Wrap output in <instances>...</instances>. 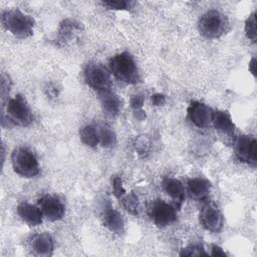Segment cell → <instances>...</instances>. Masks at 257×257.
Instances as JSON below:
<instances>
[{"label": "cell", "mask_w": 257, "mask_h": 257, "mask_svg": "<svg viewBox=\"0 0 257 257\" xmlns=\"http://www.w3.org/2000/svg\"><path fill=\"white\" fill-rule=\"evenodd\" d=\"M108 70L117 80L126 84H137L141 73L135 57L128 51H121L110 57Z\"/></svg>", "instance_id": "obj_1"}, {"label": "cell", "mask_w": 257, "mask_h": 257, "mask_svg": "<svg viewBox=\"0 0 257 257\" xmlns=\"http://www.w3.org/2000/svg\"><path fill=\"white\" fill-rule=\"evenodd\" d=\"M1 22L4 28L17 38H28L33 34L34 19L19 9H8L2 12Z\"/></svg>", "instance_id": "obj_2"}, {"label": "cell", "mask_w": 257, "mask_h": 257, "mask_svg": "<svg viewBox=\"0 0 257 257\" xmlns=\"http://www.w3.org/2000/svg\"><path fill=\"white\" fill-rule=\"evenodd\" d=\"M228 17L217 9L207 10L198 21L199 32L206 38L216 39L223 36L229 29Z\"/></svg>", "instance_id": "obj_3"}, {"label": "cell", "mask_w": 257, "mask_h": 257, "mask_svg": "<svg viewBox=\"0 0 257 257\" xmlns=\"http://www.w3.org/2000/svg\"><path fill=\"white\" fill-rule=\"evenodd\" d=\"M14 172L22 178H33L40 172L38 159L33 151L26 147H18L11 154Z\"/></svg>", "instance_id": "obj_4"}, {"label": "cell", "mask_w": 257, "mask_h": 257, "mask_svg": "<svg viewBox=\"0 0 257 257\" xmlns=\"http://www.w3.org/2000/svg\"><path fill=\"white\" fill-rule=\"evenodd\" d=\"M5 115L9 122L21 127L29 126L34 119L32 109L22 94L7 99Z\"/></svg>", "instance_id": "obj_5"}, {"label": "cell", "mask_w": 257, "mask_h": 257, "mask_svg": "<svg viewBox=\"0 0 257 257\" xmlns=\"http://www.w3.org/2000/svg\"><path fill=\"white\" fill-rule=\"evenodd\" d=\"M85 83L97 94L111 90L112 80L109 70L96 61L88 62L83 70Z\"/></svg>", "instance_id": "obj_6"}, {"label": "cell", "mask_w": 257, "mask_h": 257, "mask_svg": "<svg viewBox=\"0 0 257 257\" xmlns=\"http://www.w3.org/2000/svg\"><path fill=\"white\" fill-rule=\"evenodd\" d=\"M83 32V25L79 21L73 18H65L59 23L55 41L59 46H70L81 40Z\"/></svg>", "instance_id": "obj_7"}, {"label": "cell", "mask_w": 257, "mask_h": 257, "mask_svg": "<svg viewBox=\"0 0 257 257\" xmlns=\"http://www.w3.org/2000/svg\"><path fill=\"white\" fill-rule=\"evenodd\" d=\"M177 207L164 200H155L149 208V216L158 227H167L177 220Z\"/></svg>", "instance_id": "obj_8"}, {"label": "cell", "mask_w": 257, "mask_h": 257, "mask_svg": "<svg viewBox=\"0 0 257 257\" xmlns=\"http://www.w3.org/2000/svg\"><path fill=\"white\" fill-rule=\"evenodd\" d=\"M200 224L211 233H220L224 227V217L219 207L212 201H204L201 208Z\"/></svg>", "instance_id": "obj_9"}, {"label": "cell", "mask_w": 257, "mask_h": 257, "mask_svg": "<svg viewBox=\"0 0 257 257\" xmlns=\"http://www.w3.org/2000/svg\"><path fill=\"white\" fill-rule=\"evenodd\" d=\"M234 151L237 159L249 166H256L257 142L256 138L250 135L239 136L234 144Z\"/></svg>", "instance_id": "obj_10"}, {"label": "cell", "mask_w": 257, "mask_h": 257, "mask_svg": "<svg viewBox=\"0 0 257 257\" xmlns=\"http://www.w3.org/2000/svg\"><path fill=\"white\" fill-rule=\"evenodd\" d=\"M43 218L50 222H56L63 218L65 214V206L62 201L53 195L45 194L41 196L37 201Z\"/></svg>", "instance_id": "obj_11"}, {"label": "cell", "mask_w": 257, "mask_h": 257, "mask_svg": "<svg viewBox=\"0 0 257 257\" xmlns=\"http://www.w3.org/2000/svg\"><path fill=\"white\" fill-rule=\"evenodd\" d=\"M187 114L190 121L197 127L206 128L212 124L213 109L204 102L191 101L187 108Z\"/></svg>", "instance_id": "obj_12"}, {"label": "cell", "mask_w": 257, "mask_h": 257, "mask_svg": "<svg viewBox=\"0 0 257 257\" xmlns=\"http://www.w3.org/2000/svg\"><path fill=\"white\" fill-rule=\"evenodd\" d=\"M101 220H102L103 226L107 230H109L111 233H114L117 235H121L122 233H124V230H125L124 219L122 215L112 207L108 206L102 210Z\"/></svg>", "instance_id": "obj_13"}, {"label": "cell", "mask_w": 257, "mask_h": 257, "mask_svg": "<svg viewBox=\"0 0 257 257\" xmlns=\"http://www.w3.org/2000/svg\"><path fill=\"white\" fill-rule=\"evenodd\" d=\"M188 193L194 200L206 201L211 193L212 185L211 182L203 177L191 178L187 182Z\"/></svg>", "instance_id": "obj_14"}, {"label": "cell", "mask_w": 257, "mask_h": 257, "mask_svg": "<svg viewBox=\"0 0 257 257\" xmlns=\"http://www.w3.org/2000/svg\"><path fill=\"white\" fill-rule=\"evenodd\" d=\"M19 218L28 226L35 227L41 224L43 215L37 205L30 204L28 202H21L16 209Z\"/></svg>", "instance_id": "obj_15"}, {"label": "cell", "mask_w": 257, "mask_h": 257, "mask_svg": "<svg viewBox=\"0 0 257 257\" xmlns=\"http://www.w3.org/2000/svg\"><path fill=\"white\" fill-rule=\"evenodd\" d=\"M30 248L37 256H50L54 250V240L48 232L38 233L31 238Z\"/></svg>", "instance_id": "obj_16"}, {"label": "cell", "mask_w": 257, "mask_h": 257, "mask_svg": "<svg viewBox=\"0 0 257 257\" xmlns=\"http://www.w3.org/2000/svg\"><path fill=\"white\" fill-rule=\"evenodd\" d=\"M163 189L165 193L174 201L175 206L179 209L185 201V187L183 183L172 177H165L163 179Z\"/></svg>", "instance_id": "obj_17"}, {"label": "cell", "mask_w": 257, "mask_h": 257, "mask_svg": "<svg viewBox=\"0 0 257 257\" xmlns=\"http://www.w3.org/2000/svg\"><path fill=\"white\" fill-rule=\"evenodd\" d=\"M100 105L103 113L107 116H117L122 109V100L112 90L104 91L98 94Z\"/></svg>", "instance_id": "obj_18"}, {"label": "cell", "mask_w": 257, "mask_h": 257, "mask_svg": "<svg viewBox=\"0 0 257 257\" xmlns=\"http://www.w3.org/2000/svg\"><path fill=\"white\" fill-rule=\"evenodd\" d=\"M212 125L215 127L216 131L223 135H234L235 124L233 122L231 115L225 110H213Z\"/></svg>", "instance_id": "obj_19"}, {"label": "cell", "mask_w": 257, "mask_h": 257, "mask_svg": "<svg viewBox=\"0 0 257 257\" xmlns=\"http://www.w3.org/2000/svg\"><path fill=\"white\" fill-rule=\"evenodd\" d=\"M79 138L82 144H84L87 147H96L99 145V139H98V130L97 127L91 125V124H85L79 130Z\"/></svg>", "instance_id": "obj_20"}, {"label": "cell", "mask_w": 257, "mask_h": 257, "mask_svg": "<svg viewBox=\"0 0 257 257\" xmlns=\"http://www.w3.org/2000/svg\"><path fill=\"white\" fill-rule=\"evenodd\" d=\"M98 130V139H99V145L103 148L109 149L116 145L117 138L115 132L106 124L100 125L97 127Z\"/></svg>", "instance_id": "obj_21"}, {"label": "cell", "mask_w": 257, "mask_h": 257, "mask_svg": "<svg viewBox=\"0 0 257 257\" xmlns=\"http://www.w3.org/2000/svg\"><path fill=\"white\" fill-rule=\"evenodd\" d=\"M119 202L121 203L122 207L132 215L137 216L140 214V202L138 196L131 192V193H125L120 199Z\"/></svg>", "instance_id": "obj_22"}, {"label": "cell", "mask_w": 257, "mask_h": 257, "mask_svg": "<svg viewBox=\"0 0 257 257\" xmlns=\"http://www.w3.org/2000/svg\"><path fill=\"white\" fill-rule=\"evenodd\" d=\"M244 32L246 37L253 43L256 42L257 30H256V12H252L246 19L244 25Z\"/></svg>", "instance_id": "obj_23"}, {"label": "cell", "mask_w": 257, "mask_h": 257, "mask_svg": "<svg viewBox=\"0 0 257 257\" xmlns=\"http://www.w3.org/2000/svg\"><path fill=\"white\" fill-rule=\"evenodd\" d=\"M134 147L140 157H147L151 151V141L147 136H139L134 143Z\"/></svg>", "instance_id": "obj_24"}, {"label": "cell", "mask_w": 257, "mask_h": 257, "mask_svg": "<svg viewBox=\"0 0 257 257\" xmlns=\"http://www.w3.org/2000/svg\"><path fill=\"white\" fill-rule=\"evenodd\" d=\"M180 256H208L209 253L206 252L204 247L200 244H191L181 250L179 253Z\"/></svg>", "instance_id": "obj_25"}, {"label": "cell", "mask_w": 257, "mask_h": 257, "mask_svg": "<svg viewBox=\"0 0 257 257\" xmlns=\"http://www.w3.org/2000/svg\"><path fill=\"white\" fill-rule=\"evenodd\" d=\"M101 4L112 10H128L133 4L131 1H125V0H109V1H103Z\"/></svg>", "instance_id": "obj_26"}, {"label": "cell", "mask_w": 257, "mask_h": 257, "mask_svg": "<svg viewBox=\"0 0 257 257\" xmlns=\"http://www.w3.org/2000/svg\"><path fill=\"white\" fill-rule=\"evenodd\" d=\"M111 189H112V193L114 195V197L116 199H120L125 193V189L123 188V185H122V180L119 176H115L112 178L111 180Z\"/></svg>", "instance_id": "obj_27"}, {"label": "cell", "mask_w": 257, "mask_h": 257, "mask_svg": "<svg viewBox=\"0 0 257 257\" xmlns=\"http://www.w3.org/2000/svg\"><path fill=\"white\" fill-rule=\"evenodd\" d=\"M144 103H145V96L142 93H136L132 95L130 99V105L134 110L142 109Z\"/></svg>", "instance_id": "obj_28"}, {"label": "cell", "mask_w": 257, "mask_h": 257, "mask_svg": "<svg viewBox=\"0 0 257 257\" xmlns=\"http://www.w3.org/2000/svg\"><path fill=\"white\" fill-rule=\"evenodd\" d=\"M10 87H11V80L9 79V76L6 75L5 73H2V76H1V95H2L3 99L8 95Z\"/></svg>", "instance_id": "obj_29"}, {"label": "cell", "mask_w": 257, "mask_h": 257, "mask_svg": "<svg viewBox=\"0 0 257 257\" xmlns=\"http://www.w3.org/2000/svg\"><path fill=\"white\" fill-rule=\"evenodd\" d=\"M151 101L155 106H163L167 102V96L164 93L156 92L151 95Z\"/></svg>", "instance_id": "obj_30"}, {"label": "cell", "mask_w": 257, "mask_h": 257, "mask_svg": "<svg viewBox=\"0 0 257 257\" xmlns=\"http://www.w3.org/2000/svg\"><path fill=\"white\" fill-rule=\"evenodd\" d=\"M45 93L49 98H55L59 94V88L54 82H49L45 86Z\"/></svg>", "instance_id": "obj_31"}, {"label": "cell", "mask_w": 257, "mask_h": 257, "mask_svg": "<svg viewBox=\"0 0 257 257\" xmlns=\"http://www.w3.org/2000/svg\"><path fill=\"white\" fill-rule=\"evenodd\" d=\"M209 255L214 256V257H219V256L224 257V256H226L227 254H226V252L223 250V248H221L220 246H218V245H216V244H213V245H211V251H210Z\"/></svg>", "instance_id": "obj_32"}, {"label": "cell", "mask_w": 257, "mask_h": 257, "mask_svg": "<svg viewBox=\"0 0 257 257\" xmlns=\"http://www.w3.org/2000/svg\"><path fill=\"white\" fill-rule=\"evenodd\" d=\"M248 69H249V72L255 77L256 76V57L253 56L249 63H248Z\"/></svg>", "instance_id": "obj_33"}, {"label": "cell", "mask_w": 257, "mask_h": 257, "mask_svg": "<svg viewBox=\"0 0 257 257\" xmlns=\"http://www.w3.org/2000/svg\"><path fill=\"white\" fill-rule=\"evenodd\" d=\"M134 111H135V116L139 120H143L146 118V112L143 109H138V110H134Z\"/></svg>", "instance_id": "obj_34"}]
</instances>
